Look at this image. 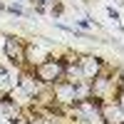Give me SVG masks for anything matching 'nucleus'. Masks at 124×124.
<instances>
[{
	"mask_svg": "<svg viewBox=\"0 0 124 124\" xmlns=\"http://www.w3.org/2000/svg\"><path fill=\"white\" fill-rule=\"evenodd\" d=\"M30 75H32L42 87H52V85H57V82H62V79H67V65L60 60V55H50L47 60H42V62H37V65H32V67H25Z\"/></svg>",
	"mask_w": 124,
	"mask_h": 124,
	"instance_id": "nucleus-1",
	"label": "nucleus"
},
{
	"mask_svg": "<svg viewBox=\"0 0 124 124\" xmlns=\"http://www.w3.org/2000/svg\"><path fill=\"white\" fill-rule=\"evenodd\" d=\"M77 75L79 79H85V82H92L102 70H104V60L97 57V55H79L77 57Z\"/></svg>",
	"mask_w": 124,
	"mask_h": 124,
	"instance_id": "nucleus-2",
	"label": "nucleus"
},
{
	"mask_svg": "<svg viewBox=\"0 0 124 124\" xmlns=\"http://www.w3.org/2000/svg\"><path fill=\"white\" fill-rule=\"evenodd\" d=\"M3 52H5V57L13 62L15 67H27L25 40H20V37H15V35H8V37H5V45H3Z\"/></svg>",
	"mask_w": 124,
	"mask_h": 124,
	"instance_id": "nucleus-3",
	"label": "nucleus"
},
{
	"mask_svg": "<svg viewBox=\"0 0 124 124\" xmlns=\"http://www.w3.org/2000/svg\"><path fill=\"white\" fill-rule=\"evenodd\" d=\"M124 112H122V102L117 99H107L102 104V122L104 124H122Z\"/></svg>",
	"mask_w": 124,
	"mask_h": 124,
	"instance_id": "nucleus-4",
	"label": "nucleus"
},
{
	"mask_svg": "<svg viewBox=\"0 0 124 124\" xmlns=\"http://www.w3.org/2000/svg\"><path fill=\"white\" fill-rule=\"evenodd\" d=\"M5 10H8L10 15H17V17H27V15H30L27 10H23V8H20L17 3H15V5H5Z\"/></svg>",
	"mask_w": 124,
	"mask_h": 124,
	"instance_id": "nucleus-5",
	"label": "nucleus"
},
{
	"mask_svg": "<svg viewBox=\"0 0 124 124\" xmlns=\"http://www.w3.org/2000/svg\"><path fill=\"white\" fill-rule=\"evenodd\" d=\"M77 27L89 30V27H97V25H94V20H87V17H85V20H77Z\"/></svg>",
	"mask_w": 124,
	"mask_h": 124,
	"instance_id": "nucleus-6",
	"label": "nucleus"
},
{
	"mask_svg": "<svg viewBox=\"0 0 124 124\" xmlns=\"http://www.w3.org/2000/svg\"><path fill=\"white\" fill-rule=\"evenodd\" d=\"M107 15H109L112 20H117V23H119V10H114V8H107Z\"/></svg>",
	"mask_w": 124,
	"mask_h": 124,
	"instance_id": "nucleus-7",
	"label": "nucleus"
},
{
	"mask_svg": "<svg viewBox=\"0 0 124 124\" xmlns=\"http://www.w3.org/2000/svg\"><path fill=\"white\" fill-rule=\"evenodd\" d=\"M0 10H5V3H0Z\"/></svg>",
	"mask_w": 124,
	"mask_h": 124,
	"instance_id": "nucleus-8",
	"label": "nucleus"
}]
</instances>
